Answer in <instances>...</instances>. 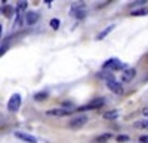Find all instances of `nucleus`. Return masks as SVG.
Segmentation results:
<instances>
[{
	"label": "nucleus",
	"mask_w": 148,
	"mask_h": 143,
	"mask_svg": "<svg viewBox=\"0 0 148 143\" xmlns=\"http://www.w3.org/2000/svg\"><path fill=\"white\" fill-rule=\"evenodd\" d=\"M15 137L22 140V142H27V143H37V139L31 134H27V133H22V131H15Z\"/></svg>",
	"instance_id": "39448f33"
},
{
	"label": "nucleus",
	"mask_w": 148,
	"mask_h": 143,
	"mask_svg": "<svg viewBox=\"0 0 148 143\" xmlns=\"http://www.w3.org/2000/svg\"><path fill=\"white\" fill-rule=\"evenodd\" d=\"M102 69H104V70H121V69L127 70V69H126V64L121 63L120 60H117V58H110V60H107V61L102 64Z\"/></svg>",
	"instance_id": "f257e3e1"
},
{
	"label": "nucleus",
	"mask_w": 148,
	"mask_h": 143,
	"mask_svg": "<svg viewBox=\"0 0 148 143\" xmlns=\"http://www.w3.org/2000/svg\"><path fill=\"white\" fill-rule=\"evenodd\" d=\"M130 15H133V17H144V15H148V9H147V8L133 9V10L130 12Z\"/></svg>",
	"instance_id": "f8f14e48"
},
{
	"label": "nucleus",
	"mask_w": 148,
	"mask_h": 143,
	"mask_svg": "<svg viewBox=\"0 0 148 143\" xmlns=\"http://www.w3.org/2000/svg\"><path fill=\"white\" fill-rule=\"evenodd\" d=\"M27 2H24V0H21V2H18V5H16V10L18 12H22V10H25L27 9Z\"/></svg>",
	"instance_id": "6ab92c4d"
},
{
	"label": "nucleus",
	"mask_w": 148,
	"mask_h": 143,
	"mask_svg": "<svg viewBox=\"0 0 148 143\" xmlns=\"http://www.w3.org/2000/svg\"><path fill=\"white\" fill-rule=\"evenodd\" d=\"M37 19H39V14H37V12L30 10L25 14V24L27 26H33V24H36Z\"/></svg>",
	"instance_id": "6e6552de"
},
{
	"label": "nucleus",
	"mask_w": 148,
	"mask_h": 143,
	"mask_svg": "<svg viewBox=\"0 0 148 143\" xmlns=\"http://www.w3.org/2000/svg\"><path fill=\"white\" fill-rule=\"evenodd\" d=\"M70 14L74 17V18H77V19H82L86 17V14H88V10H86V8L83 9H77V10H74V12H70Z\"/></svg>",
	"instance_id": "9b49d317"
},
{
	"label": "nucleus",
	"mask_w": 148,
	"mask_h": 143,
	"mask_svg": "<svg viewBox=\"0 0 148 143\" xmlns=\"http://www.w3.org/2000/svg\"><path fill=\"white\" fill-rule=\"evenodd\" d=\"M114 27H116V26H114V24H111V26H108V27H107L105 30H102V31H101L99 34H98V36H96V39H98V40H102V39H105V37H107V36H108V34H110L111 31H113V30H114Z\"/></svg>",
	"instance_id": "9d476101"
},
{
	"label": "nucleus",
	"mask_w": 148,
	"mask_h": 143,
	"mask_svg": "<svg viewBox=\"0 0 148 143\" xmlns=\"http://www.w3.org/2000/svg\"><path fill=\"white\" fill-rule=\"evenodd\" d=\"M46 113L49 116H67V115L73 113V110H70V109H51V110H47Z\"/></svg>",
	"instance_id": "0eeeda50"
},
{
	"label": "nucleus",
	"mask_w": 148,
	"mask_h": 143,
	"mask_svg": "<svg viewBox=\"0 0 148 143\" xmlns=\"http://www.w3.org/2000/svg\"><path fill=\"white\" fill-rule=\"evenodd\" d=\"M135 75H136V70H135V69L125 70V72H123V75H121V82H130L135 78Z\"/></svg>",
	"instance_id": "1a4fd4ad"
},
{
	"label": "nucleus",
	"mask_w": 148,
	"mask_h": 143,
	"mask_svg": "<svg viewBox=\"0 0 148 143\" xmlns=\"http://www.w3.org/2000/svg\"><path fill=\"white\" fill-rule=\"evenodd\" d=\"M139 142L141 143H148V136H141L139 137Z\"/></svg>",
	"instance_id": "4be33fe9"
},
{
	"label": "nucleus",
	"mask_w": 148,
	"mask_h": 143,
	"mask_svg": "<svg viewBox=\"0 0 148 143\" xmlns=\"http://www.w3.org/2000/svg\"><path fill=\"white\" fill-rule=\"evenodd\" d=\"M2 12H3L6 17H12V14L15 12V9L12 8V6H9V5H5V6L2 8Z\"/></svg>",
	"instance_id": "4468645a"
},
{
	"label": "nucleus",
	"mask_w": 148,
	"mask_h": 143,
	"mask_svg": "<svg viewBox=\"0 0 148 143\" xmlns=\"http://www.w3.org/2000/svg\"><path fill=\"white\" fill-rule=\"evenodd\" d=\"M111 137H113V134L105 133V134H102V136H99V137H96V142H98V143H105V142L110 140Z\"/></svg>",
	"instance_id": "dca6fc26"
},
{
	"label": "nucleus",
	"mask_w": 148,
	"mask_h": 143,
	"mask_svg": "<svg viewBox=\"0 0 148 143\" xmlns=\"http://www.w3.org/2000/svg\"><path fill=\"white\" fill-rule=\"evenodd\" d=\"M86 122H88V116L86 115H79V116H74L71 121H70V128H74V130H77V128H82L83 125H86Z\"/></svg>",
	"instance_id": "f03ea898"
},
{
	"label": "nucleus",
	"mask_w": 148,
	"mask_h": 143,
	"mask_svg": "<svg viewBox=\"0 0 148 143\" xmlns=\"http://www.w3.org/2000/svg\"><path fill=\"white\" fill-rule=\"evenodd\" d=\"M135 127H136V128H148V119H144V121H136V122H135Z\"/></svg>",
	"instance_id": "a211bd4d"
},
{
	"label": "nucleus",
	"mask_w": 148,
	"mask_h": 143,
	"mask_svg": "<svg viewBox=\"0 0 148 143\" xmlns=\"http://www.w3.org/2000/svg\"><path fill=\"white\" fill-rule=\"evenodd\" d=\"M102 106H104V99H93L89 104L79 107L77 112H83V110H92V109H98V107H102Z\"/></svg>",
	"instance_id": "20e7f679"
},
{
	"label": "nucleus",
	"mask_w": 148,
	"mask_h": 143,
	"mask_svg": "<svg viewBox=\"0 0 148 143\" xmlns=\"http://www.w3.org/2000/svg\"><path fill=\"white\" fill-rule=\"evenodd\" d=\"M107 87H108L110 91H113V92H116V94H121V92H123L121 83L117 82V81H110V82H107Z\"/></svg>",
	"instance_id": "423d86ee"
},
{
	"label": "nucleus",
	"mask_w": 148,
	"mask_h": 143,
	"mask_svg": "<svg viewBox=\"0 0 148 143\" xmlns=\"http://www.w3.org/2000/svg\"><path fill=\"white\" fill-rule=\"evenodd\" d=\"M47 97H49L47 92H37V94H34V100L36 101H45Z\"/></svg>",
	"instance_id": "ddd939ff"
},
{
	"label": "nucleus",
	"mask_w": 148,
	"mask_h": 143,
	"mask_svg": "<svg viewBox=\"0 0 148 143\" xmlns=\"http://www.w3.org/2000/svg\"><path fill=\"white\" fill-rule=\"evenodd\" d=\"M21 106V95L19 94H14L8 101V110L9 112H16Z\"/></svg>",
	"instance_id": "7ed1b4c3"
},
{
	"label": "nucleus",
	"mask_w": 148,
	"mask_h": 143,
	"mask_svg": "<svg viewBox=\"0 0 148 143\" xmlns=\"http://www.w3.org/2000/svg\"><path fill=\"white\" fill-rule=\"evenodd\" d=\"M6 49H8V46H2V49H0V55H3L6 52Z\"/></svg>",
	"instance_id": "b1692460"
},
{
	"label": "nucleus",
	"mask_w": 148,
	"mask_h": 143,
	"mask_svg": "<svg viewBox=\"0 0 148 143\" xmlns=\"http://www.w3.org/2000/svg\"><path fill=\"white\" fill-rule=\"evenodd\" d=\"M127 140H129L127 136H117V142H120V143L121 142H127Z\"/></svg>",
	"instance_id": "412c9836"
},
{
	"label": "nucleus",
	"mask_w": 148,
	"mask_h": 143,
	"mask_svg": "<svg viewBox=\"0 0 148 143\" xmlns=\"http://www.w3.org/2000/svg\"><path fill=\"white\" fill-rule=\"evenodd\" d=\"M119 116V112L117 110H110V112H105L104 113V118L105 119H116Z\"/></svg>",
	"instance_id": "2eb2a0df"
},
{
	"label": "nucleus",
	"mask_w": 148,
	"mask_h": 143,
	"mask_svg": "<svg viewBox=\"0 0 148 143\" xmlns=\"http://www.w3.org/2000/svg\"><path fill=\"white\" fill-rule=\"evenodd\" d=\"M83 8H86L83 2H76V3L71 5V10L70 12H74V10H77V9H83Z\"/></svg>",
	"instance_id": "f3484780"
},
{
	"label": "nucleus",
	"mask_w": 148,
	"mask_h": 143,
	"mask_svg": "<svg viewBox=\"0 0 148 143\" xmlns=\"http://www.w3.org/2000/svg\"><path fill=\"white\" fill-rule=\"evenodd\" d=\"M142 115L148 118V107H144V109H142Z\"/></svg>",
	"instance_id": "5701e85b"
},
{
	"label": "nucleus",
	"mask_w": 148,
	"mask_h": 143,
	"mask_svg": "<svg viewBox=\"0 0 148 143\" xmlns=\"http://www.w3.org/2000/svg\"><path fill=\"white\" fill-rule=\"evenodd\" d=\"M59 26H61V21H59L58 18L51 19V27H52L53 30H58V28H59Z\"/></svg>",
	"instance_id": "aec40b11"
}]
</instances>
